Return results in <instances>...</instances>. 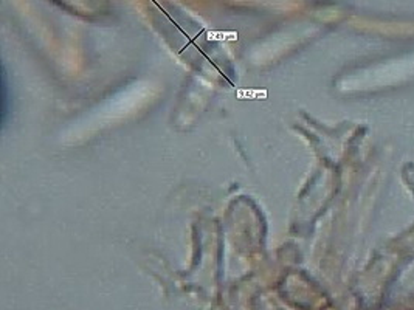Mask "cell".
I'll return each mask as SVG.
<instances>
[{
	"mask_svg": "<svg viewBox=\"0 0 414 310\" xmlns=\"http://www.w3.org/2000/svg\"><path fill=\"white\" fill-rule=\"evenodd\" d=\"M207 39L214 42H233L237 39V31H235V29H230V31H208Z\"/></svg>",
	"mask_w": 414,
	"mask_h": 310,
	"instance_id": "7a4b0ae2",
	"label": "cell"
},
{
	"mask_svg": "<svg viewBox=\"0 0 414 310\" xmlns=\"http://www.w3.org/2000/svg\"><path fill=\"white\" fill-rule=\"evenodd\" d=\"M236 98L237 99H266L267 88H237Z\"/></svg>",
	"mask_w": 414,
	"mask_h": 310,
	"instance_id": "6da1fadb",
	"label": "cell"
}]
</instances>
